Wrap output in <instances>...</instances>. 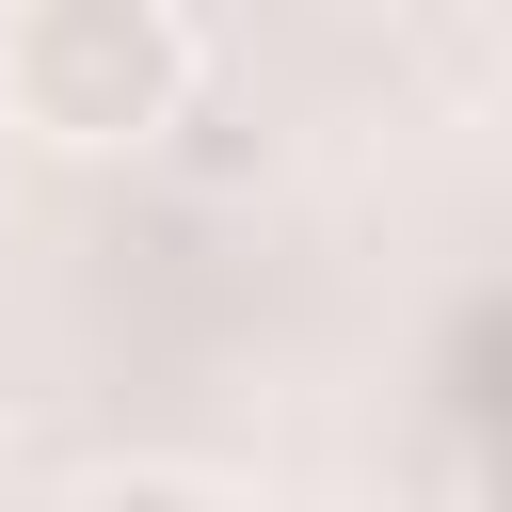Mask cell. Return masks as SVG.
Segmentation results:
<instances>
[{
	"instance_id": "cell-2",
	"label": "cell",
	"mask_w": 512,
	"mask_h": 512,
	"mask_svg": "<svg viewBox=\"0 0 512 512\" xmlns=\"http://www.w3.org/2000/svg\"><path fill=\"white\" fill-rule=\"evenodd\" d=\"M64 512H224V480H192V464H96Z\"/></svg>"
},
{
	"instance_id": "cell-1",
	"label": "cell",
	"mask_w": 512,
	"mask_h": 512,
	"mask_svg": "<svg viewBox=\"0 0 512 512\" xmlns=\"http://www.w3.org/2000/svg\"><path fill=\"white\" fill-rule=\"evenodd\" d=\"M0 112L64 160L176 144L208 112V32L176 0H32V16H0Z\"/></svg>"
}]
</instances>
